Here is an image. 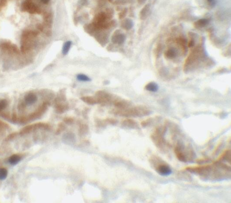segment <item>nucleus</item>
Returning a JSON list of instances; mask_svg holds the SVG:
<instances>
[{
  "label": "nucleus",
  "instance_id": "1",
  "mask_svg": "<svg viewBox=\"0 0 231 203\" xmlns=\"http://www.w3.org/2000/svg\"><path fill=\"white\" fill-rule=\"evenodd\" d=\"M186 170L205 179L221 180L230 178L231 167L221 162L216 161L212 164L199 166H188Z\"/></svg>",
  "mask_w": 231,
  "mask_h": 203
},
{
  "label": "nucleus",
  "instance_id": "2",
  "mask_svg": "<svg viewBox=\"0 0 231 203\" xmlns=\"http://www.w3.org/2000/svg\"><path fill=\"white\" fill-rule=\"evenodd\" d=\"M167 130V126L158 127L151 134V139L155 145L162 151L165 152L168 149V144L165 138V133Z\"/></svg>",
  "mask_w": 231,
  "mask_h": 203
},
{
  "label": "nucleus",
  "instance_id": "3",
  "mask_svg": "<svg viewBox=\"0 0 231 203\" xmlns=\"http://www.w3.org/2000/svg\"><path fill=\"white\" fill-rule=\"evenodd\" d=\"M174 152L178 160L187 163L193 160L195 153L191 147H186L184 144L178 142L174 148Z\"/></svg>",
  "mask_w": 231,
  "mask_h": 203
},
{
  "label": "nucleus",
  "instance_id": "4",
  "mask_svg": "<svg viewBox=\"0 0 231 203\" xmlns=\"http://www.w3.org/2000/svg\"><path fill=\"white\" fill-rule=\"evenodd\" d=\"M149 162L155 171L160 175L167 176L172 173V170L170 166L157 156H152Z\"/></svg>",
  "mask_w": 231,
  "mask_h": 203
},
{
  "label": "nucleus",
  "instance_id": "5",
  "mask_svg": "<svg viewBox=\"0 0 231 203\" xmlns=\"http://www.w3.org/2000/svg\"><path fill=\"white\" fill-rule=\"evenodd\" d=\"M37 32L34 30H25L23 31L21 37L20 50L23 53H26L32 47V40L38 35Z\"/></svg>",
  "mask_w": 231,
  "mask_h": 203
},
{
  "label": "nucleus",
  "instance_id": "6",
  "mask_svg": "<svg viewBox=\"0 0 231 203\" xmlns=\"http://www.w3.org/2000/svg\"><path fill=\"white\" fill-rule=\"evenodd\" d=\"M116 113L118 115L125 117H143L149 115L151 111L145 107L136 106L125 110L119 109Z\"/></svg>",
  "mask_w": 231,
  "mask_h": 203
},
{
  "label": "nucleus",
  "instance_id": "7",
  "mask_svg": "<svg viewBox=\"0 0 231 203\" xmlns=\"http://www.w3.org/2000/svg\"><path fill=\"white\" fill-rule=\"evenodd\" d=\"M1 47L3 50L7 51L10 53L18 54L20 53L17 46L15 45H13L9 42L2 43L1 45Z\"/></svg>",
  "mask_w": 231,
  "mask_h": 203
},
{
  "label": "nucleus",
  "instance_id": "8",
  "mask_svg": "<svg viewBox=\"0 0 231 203\" xmlns=\"http://www.w3.org/2000/svg\"><path fill=\"white\" fill-rule=\"evenodd\" d=\"M126 37L123 34L121 33L119 30H117L111 37V41L113 44L122 45L125 41Z\"/></svg>",
  "mask_w": 231,
  "mask_h": 203
},
{
  "label": "nucleus",
  "instance_id": "9",
  "mask_svg": "<svg viewBox=\"0 0 231 203\" xmlns=\"http://www.w3.org/2000/svg\"><path fill=\"white\" fill-rule=\"evenodd\" d=\"M151 14V6L150 4L145 5L141 10L140 14V19L144 20L147 19Z\"/></svg>",
  "mask_w": 231,
  "mask_h": 203
},
{
  "label": "nucleus",
  "instance_id": "10",
  "mask_svg": "<svg viewBox=\"0 0 231 203\" xmlns=\"http://www.w3.org/2000/svg\"><path fill=\"white\" fill-rule=\"evenodd\" d=\"M38 100L37 95L33 93H29L26 95L25 97V102L26 105L28 106L33 105L36 103Z\"/></svg>",
  "mask_w": 231,
  "mask_h": 203
},
{
  "label": "nucleus",
  "instance_id": "11",
  "mask_svg": "<svg viewBox=\"0 0 231 203\" xmlns=\"http://www.w3.org/2000/svg\"><path fill=\"white\" fill-rule=\"evenodd\" d=\"M217 161H226L230 163L231 161V150H226L225 151L221 156H220L219 158L218 159Z\"/></svg>",
  "mask_w": 231,
  "mask_h": 203
},
{
  "label": "nucleus",
  "instance_id": "12",
  "mask_svg": "<svg viewBox=\"0 0 231 203\" xmlns=\"http://www.w3.org/2000/svg\"><path fill=\"white\" fill-rule=\"evenodd\" d=\"M134 26V23L133 21L130 19H125L122 21L121 23V26L124 29L126 30H129L131 29Z\"/></svg>",
  "mask_w": 231,
  "mask_h": 203
},
{
  "label": "nucleus",
  "instance_id": "13",
  "mask_svg": "<svg viewBox=\"0 0 231 203\" xmlns=\"http://www.w3.org/2000/svg\"><path fill=\"white\" fill-rule=\"evenodd\" d=\"M122 124L124 126L131 129H137L138 127L137 123L132 119H125Z\"/></svg>",
  "mask_w": 231,
  "mask_h": 203
},
{
  "label": "nucleus",
  "instance_id": "14",
  "mask_svg": "<svg viewBox=\"0 0 231 203\" xmlns=\"http://www.w3.org/2000/svg\"><path fill=\"white\" fill-rule=\"evenodd\" d=\"M81 100L89 105H93L99 103L97 98L94 97H84L81 98Z\"/></svg>",
  "mask_w": 231,
  "mask_h": 203
},
{
  "label": "nucleus",
  "instance_id": "15",
  "mask_svg": "<svg viewBox=\"0 0 231 203\" xmlns=\"http://www.w3.org/2000/svg\"><path fill=\"white\" fill-rule=\"evenodd\" d=\"M68 109V106L66 104L58 103L56 105V110L58 113H63Z\"/></svg>",
  "mask_w": 231,
  "mask_h": 203
},
{
  "label": "nucleus",
  "instance_id": "16",
  "mask_svg": "<svg viewBox=\"0 0 231 203\" xmlns=\"http://www.w3.org/2000/svg\"><path fill=\"white\" fill-rule=\"evenodd\" d=\"M21 160V158L20 156L15 154L9 158L8 162L10 165L14 166L20 163Z\"/></svg>",
  "mask_w": 231,
  "mask_h": 203
},
{
  "label": "nucleus",
  "instance_id": "17",
  "mask_svg": "<svg viewBox=\"0 0 231 203\" xmlns=\"http://www.w3.org/2000/svg\"><path fill=\"white\" fill-rule=\"evenodd\" d=\"M72 45V42L71 41H67L65 43L62 47V53L63 55H66L68 54Z\"/></svg>",
  "mask_w": 231,
  "mask_h": 203
},
{
  "label": "nucleus",
  "instance_id": "18",
  "mask_svg": "<svg viewBox=\"0 0 231 203\" xmlns=\"http://www.w3.org/2000/svg\"><path fill=\"white\" fill-rule=\"evenodd\" d=\"M33 4V3H32L31 0H26V1L22 3L21 6V10L23 12H28V10Z\"/></svg>",
  "mask_w": 231,
  "mask_h": 203
},
{
  "label": "nucleus",
  "instance_id": "19",
  "mask_svg": "<svg viewBox=\"0 0 231 203\" xmlns=\"http://www.w3.org/2000/svg\"><path fill=\"white\" fill-rule=\"evenodd\" d=\"M145 89L147 91H149V92H156L158 90L159 86L155 82H150L146 85Z\"/></svg>",
  "mask_w": 231,
  "mask_h": 203
},
{
  "label": "nucleus",
  "instance_id": "20",
  "mask_svg": "<svg viewBox=\"0 0 231 203\" xmlns=\"http://www.w3.org/2000/svg\"><path fill=\"white\" fill-rule=\"evenodd\" d=\"M209 23V21L206 19H201L198 20L195 23V26L198 28L204 27L207 26Z\"/></svg>",
  "mask_w": 231,
  "mask_h": 203
},
{
  "label": "nucleus",
  "instance_id": "21",
  "mask_svg": "<svg viewBox=\"0 0 231 203\" xmlns=\"http://www.w3.org/2000/svg\"><path fill=\"white\" fill-rule=\"evenodd\" d=\"M165 55L168 59H173L176 57V52L173 48H170L165 52Z\"/></svg>",
  "mask_w": 231,
  "mask_h": 203
},
{
  "label": "nucleus",
  "instance_id": "22",
  "mask_svg": "<svg viewBox=\"0 0 231 203\" xmlns=\"http://www.w3.org/2000/svg\"><path fill=\"white\" fill-rule=\"evenodd\" d=\"M77 78L79 81H84V82H87V81H91V79L87 76L86 75L83 74H79L77 76Z\"/></svg>",
  "mask_w": 231,
  "mask_h": 203
},
{
  "label": "nucleus",
  "instance_id": "23",
  "mask_svg": "<svg viewBox=\"0 0 231 203\" xmlns=\"http://www.w3.org/2000/svg\"><path fill=\"white\" fill-rule=\"evenodd\" d=\"M134 2V0H116L113 3L115 5H125L131 4Z\"/></svg>",
  "mask_w": 231,
  "mask_h": 203
},
{
  "label": "nucleus",
  "instance_id": "24",
  "mask_svg": "<svg viewBox=\"0 0 231 203\" xmlns=\"http://www.w3.org/2000/svg\"><path fill=\"white\" fill-rule=\"evenodd\" d=\"M8 171L4 168H0V180H4L7 177Z\"/></svg>",
  "mask_w": 231,
  "mask_h": 203
},
{
  "label": "nucleus",
  "instance_id": "25",
  "mask_svg": "<svg viewBox=\"0 0 231 203\" xmlns=\"http://www.w3.org/2000/svg\"><path fill=\"white\" fill-rule=\"evenodd\" d=\"M7 101L6 100L3 99L0 100V111H3L7 107Z\"/></svg>",
  "mask_w": 231,
  "mask_h": 203
},
{
  "label": "nucleus",
  "instance_id": "26",
  "mask_svg": "<svg viewBox=\"0 0 231 203\" xmlns=\"http://www.w3.org/2000/svg\"><path fill=\"white\" fill-rule=\"evenodd\" d=\"M88 127L86 125H83L81 126L79 129V132L81 135L85 134L88 131Z\"/></svg>",
  "mask_w": 231,
  "mask_h": 203
},
{
  "label": "nucleus",
  "instance_id": "27",
  "mask_svg": "<svg viewBox=\"0 0 231 203\" xmlns=\"http://www.w3.org/2000/svg\"><path fill=\"white\" fill-rule=\"evenodd\" d=\"M128 13V9L125 8L120 12L119 14V18L120 19H122L125 18Z\"/></svg>",
  "mask_w": 231,
  "mask_h": 203
},
{
  "label": "nucleus",
  "instance_id": "28",
  "mask_svg": "<svg viewBox=\"0 0 231 203\" xmlns=\"http://www.w3.org/2000/svg\"><path fill=\"white\" fill-rule=\"evenodd\" d=\"M152 121V119H147V120H145V121H143L141 123L142 126L145 127L149 125H150V123H151Z\"/></svg>",
  "mask_w": 231,
  "mask_h": 203
},
{
  "label": "nucleus",
  "instance_id": "29",
  "mask_svg": "<svg viewBox=\"0 0 231 203\" xmlns=\"http://www.w3.org/2000/svg\"><path fill=\"white\" fill-rule=\"evenodd\" d=\"M79 4L80 6H87L89 4V0H79Z\"/></svg>",
  "mask_w": 231,
  "mask_h": 203
},
{
  "label": "nucleus",
  "instance_id": "30",
  "mask_svg": "<svg viewBox=\"0 0 231 203\" xmlns=\"http://www.w3.org/2000/svg\"><path fill=\"white\" fill-rule=\"evenodd\" d=\"M65 128V127L64 125H63L62 123H60V124L59 125L58 128V130H57V133H60V132L62 131V130H64Z\"/></svg>",
  "mask_w": 231,
  "mask_h": 203
},
{
  "label": "nucleus",
  "instance_id": "31",
  "mask_svg": "<svg viewBox=\"0 0 231 203\" xmlns=\"http://www.w3.org/2000/svg\"><path fill=\"white\" fill-rule=\"evenodd\" d=\"M64 121L66 124H71L73 122V119L71 118H66L64 119Z\"/></svg>",
  "mask_w": 231,
  "mask_h": 203
},
{
  "label": "nucleus",
  "instance_id": "32",
  "mask_svg": "<svg viewBox=\"0 0 231 203\" xmlns=\"http://www.w3.org/2000/svg\"><path fill=\"white\" fill-rule=\"evenodd\" d=\"M7 4V0H0V7H5Z\"/></svg>",
  "mask_w": 231,
  "mask_h": 203
},
{
  "label": "nucleus",
  "instance_id": "33",
  "mask_svg": "<svg viewBox=\"0 0 231 203\" xmlns=\"http://www.w3.org/2000/svg\"><path fill=\"white\" fill-rule=\"evenodd\" d=\"M208 2L209 5L211 6V7H214L216 4V1L215 0H207Z\"/></svg>",
  "mask_w": 231,
  "mask_h": 203
},
{
  "label": "nucleus",
  "instance_id": "34",
  "mask_svg": "<svg viewBox=\"0 0 231 203\" xmlns=\"http://www.w3.org/2000/svg\"><path fill=\"white\" fill-rule=\"evenodd\" d=\"M106 121H107L108 123L113 124V125H114V124H116V123L117 122V121L116 120L114 119H107Z\"/></svg>",
  "mask_w": 231,
  "mask_h": 203
},
{
  "label": "nucleus",
  "instance_id": "35",
  "mask_svg": "<svg viewBox=\"0 0 231 203\" xmlns=\"http://www.w3.org/2000/svg\"><path fill=\"white\" fill-rule=\"evenodd\" d=\"M37 28L38 29H39V30H40V31H42V32H43L44 30V26H43V25H42L41 24H39V25H37Z\"/></svg>",
  "mask_w": 231,
  "mask_h": 203
},
{
  "label": "nucleus",
  "instance_id": "36",
  "mask_svg": "<svg viewBox=\"0 0 231 203\" xmlns=\"http://www.w3.org/2000/svg\"><path fill=\"white\" fill-rule=\"evenodd\" d=\"M195 42L193 40H191L190 41V42L189 43L188 46L189 47L191 48L192 47L194 46Z\"/></svg>",
  "mask_w": 231,
  "mask_h": 203
},
{
  "label": "nucleus",
  "instance_id": "37",
  "mask_svg": "<svg viewBox=\"0 0 231 203\" xmlns=\"http://www.w3.org/2000/svg\"><path fill=\"white\" fill-rule=\"evenodd\" d=\"M146 0H138V3L140 4H143L146 2Z\"/></svg>",
  "mask_w": 231,
  "mask_h": 203
},
{
  "label": "nucleus",
  "instance_id": "38",
  "mask_svg": "<svg viewBox=\"0 0 231 203\" xmlns=\"http://www.w3.org/2000/svg\"><path fill=\"white\" fill-rule=\"evenodd\" d=\"M41 1L43 2L44 4H47L49 3L50 0H41Z\"/></svg>",
  "mask_w": 231,
  "mask_h": 203
},
{
  "label": "nucleus",
  "instance_id": "39",
  "mask_svg": "<svg viewBox=\"0 0 231 203\" xmlns=\"http://www.w3.org/2000/svg\"><path fill=\"white\" fill-rule=\"evenodd\" d=\"M104 83L105 84H108L109 83V81H105L104 82Z\"/></svg>",
  "mask_w": 231,
  "mask_h": 203
},
{
  "label": "nucleus",
  "instance_id": "40",
  "mask_svg": "<svg viewBox=\"0 0 231 203\" xmlns=\"http://www.w3.org/2000/svg\"><path fill=\"white\" fill-rule=\"evenodd\" d=\"M0 8H1V7H0ZM0 10H1V9H0Z\"/></svg>",
  "mask_w": 231,
  "mask_h": 203
}]
</instances>
